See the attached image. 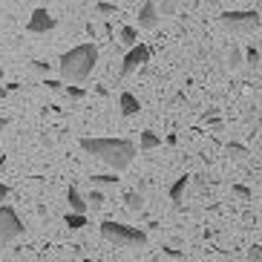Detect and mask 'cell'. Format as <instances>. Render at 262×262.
<instances>
[{"label": "cell", "instance_id": "6da1fadb", "mask_svg": "<svg viewBox=\"0 0 262 262\" xmlns=\"http://www.w3.org/2000/svg\"><path fill=\"white\" fill-rule=\"evenodd\" d=\"M78 144H81L84 153H90L93 159L104 162L107 167L116 170V173L130 167L136 153H139L130 139H90V136H86V139H81Z\"/></svg>", "mask_w": 262, "mask_h": 262}, {"label": "cell", "instance_id": "7a4b0ae2", "mask_svg": "<svg viewBox=\"0 0 262 262\" xmlns=\"http://www.w3.org/2000/svg\"><path fill=\"white\" fill-rule=\"evenodd\" d=\"M95 63H98V47L95 43H78L70 52L61 55L58 61V72L67 84H84L93 75Z\"/></svg>", "mask_w": 262, "mask_h": 262}, {"label": "cell", "instance_id": "3957f363", "mask_svg": "<svg viewBox=\"0 0 262 262\" xmlns=\"http://www.w3.org/2000/svg\"><path fill=\"white\" fill-rule=\"evenodd\" d=\"M101 239L110 242L116 248H147V233L141 228H133V225H124V222H101Z\"/></svg>", "mask_w": 262, "mask_h": 262}, {"label": "cell", "instance_id": "277c9868", "mask_svg": "<svg viewBox=\"0 0 262 262\" xmlns=\"http://www.w3.org/2000/svg\"><path fill=\"white\" fill-rule=\"evenodd\" d=\"M262 24V15L256 9H228L219 15V26L225 32H233V35H248V32H256Z\"/></svg>", "mask_w": 262, "mask_h": 262}, {"label": "cell", "instance_id": "5b68a950", "mask_svg": "<svg viewBox=\"0 0 262 262\" xmlns=\"http://www.w3.org/2000/svg\"><path fill=\"white\" fill-rule=\"evenodd\" d=\"M20 233H24V222H20V216L15 213V208L0 205V245L15 242Z\"/></svg>", "mask_w": 262, "mask_h": 262}, {"label": "cell", "instance_id": "8992f818", "mask_svg": "<svg viewBox=\"0 0 262 262\" xmlns=\"http://www.w3.org/2000/svg\"><path fill=\"white\" fill-rule=\"evenodd\" d=\"M147 61H150V47H147V43L133 47L130 52L124 55V61H121V78H130L133 72H139Z\"/></svg>", "mask_w": 262, "mask_h": 262}, {"label": "cell", "instance_id": "52a82bcc", "mask_svg": "<svg viewBox=\"0 0 262 262\" xmlns=\"http://www.w3.org/2000/svg\"><path fill=\"white\" fill-rule=\"evenodd\" d=\"M55 26H58V20L52 17L49 9H35L32 17H29V24H26V32H32V35H47V32H52Z\"/></svg>", "mask_w": 262, "mask_h": 262}, {"label": "cell", "instance_id": "ba28073f", "mask_svg": "<svg viewBox=\"0 0 262 262\" xmlns=\"http://www.w3.org/2000/svg\"><path fill=\"white\" fill-rule=\"evenodd\" d=\"M159 6H156L153 0H147L139 6V29H156L159 26Z\"/></svg>", "mask_w": 262, "mask_h": 262}, {"label": "cell", "instance_id": "9c48e42d", "mask_svg": "<svg viewBox=\"0 0 262 262\" xmlns=\"http://www.w3.org/2000/svg\"><path fill=\"white\" fill-rule=\"evenodd\" d=\"M118 110H121V116L130 118V116H136V113L141 110V101L136 98L133 93H121L118 95Z\"/></svg>", "mask_w": 262, "mask_h": 262}, {"label": "cell", "instance_id": "30bf717a", "mask_svg": "<svg viewBox=\"0 0 262 262\" xmlns=\"http://www.w3.org/2000/svg\"><path fill=\"white\" fill-rule=\"evenodd\" d=\"M187 185H190V179L187 176H179L176 182H173V185H170V190H167V196H170V202H173V205H182V202H185V193H187Z\"/></svg>", "mask_w": 262, "mask_h": 262}, {"label": "cell", "instance_id": "8fae6325", "mask_svg": "<svg viewBox=\"0 0 262 262\" xmlns=\"http://www.w3.org/2000/svg\"><path fill=\"white\" fill-rule=\"evenodd\" d=\"M67 202H70V210H72V213H84V216H86V210H90V205H86V196H81V190H78V187H70V190H67Z\"/></svg>", "mask_w": 262, "mask_h": 262}, {"label": "cell", "instance_id": "7c38bea8", "mask_svg": "<svg viewBox=\"0 0 262 262\" xmlns=\"http://www.w3.org/2000/svg\"><path fill=\"white\" fill-rule=\"evenodd\" d=\"M139 147L144 150V153H150V150H156V147H162V136L153 133V130H144L139 136Z\"/></svg>", "mask_w": 262, "mask_h": 262}, {"label": "cell", "instance_id": "4fadbf2b", "mask_svg": "<svg viewBox=\"0 0 262 262\" xmlns=\"http://www.w3.org/2000/svg\"><path fill=\"white\" fill-rule=\"evenodd\" d=\"M225 156H228V159H233V162H245L251 153H248L245 144H239V141H228V144H225Z\"/></svg>", "mask_w": 262, "mask_h": 262}, {"label": "cell", "instance_id": "5bb4252c", "mask_svg": "<svg viewBox=\"0 0 262 262\" xmlns=\"http://www.w3.org/2000/svg\"><path fill=\"white\" fill-rule=\"evenodd\" d=\"M90 185L98 190V187H107V185H118V176L116 173H93L90 176Z\"/></svg>", "mask_w": 262, "mask_h": 262}, {"label": "cell", "instance_id": "9a60e30c", "mask_svg": "<svg viewBox=\"0 0 262 262\" xmlns=\"http://www.w3.org/2000/svg\"><path fill=\"white\" fill-rule=\"evenodd\" d=\"M118 38H121L124 47H139V29L136 26H121V32H118Z\"/></svg>", "mask_w": 262, "mask_h": 262}, {"label": "cell", "instance_id": "2e32d148", "mask_svg": "<svg viewBox=\"0 0 262 262\" xmlns=\"http://www.w3.org/2000/svg\"><path fill=\"white\" fill-rule=\"evenodd\" d=\"M124 205H127L130 210H141L144 208V193L141 190H127L124 193Z\"/></svg>", "mask_w": 262, "mask_h": 262}, {"label": "cell", "instance_id": "e0dca14e", "mask_svg": "<svg viewBox=\"0 0 262 262\" xmlns=\"http://www.w3.org/2000/svg\"><path fill=\"white\" fill-rule=\"evenodd\" d=\"M63 222H67V228H70V231H81V228L86 225V216L84 213H72V210H70V213L63 216Z\"/></svg>", "mask_w": 262, "mask_h": 262}, {"label": "cell", "instance_id": "ac0fdd59", "mask_svg": "<svg viewBox=\"0 0 262 262\" xmlns=\"http://www.w3.org/2000/svg\"><path fill=\"white\" fill-rule=\"evenodd\" d=\"M242 63H245V52H242L239 47H231V55H228V67H231V70H239Z\"/></svg>", "mask_w": 262, "mask_h": 262}, {"label": "cell", "instance_id": "d6986e66", "mask_svg": "<svg viewBox=\"0 0 262 262\" xmlns=\"http://www.w3.org/2000/svg\"><path fill=\"white\" fill-rule=\"evenodd\" d=\"M86 205H90L93 210H101V208H104V193L93 187V190H90V196H86Z\"/></svg>", "mask_w": 262, "mask_h": 262}, {"label": "cell", "instance_id": "ffe728a7", "mask_svg": "<svg viewBox=\"0 0 262 262\" xmlns=\"http://www.w3.org/2000/svg\"><path fill=\"white\" fill-rule=\"evenodd\" d=\"M176 9H179V0H162L159 15H162V17H170V15H176Z\"/></svg>", "mask_w": 262, "mask_h": 262}, {"label": "cell", "instance_id": "44dd1931", "mask_svg": "<svg viewBox=\"0 0 262 262\" xmlns=\"http://www.w3.org/2000/svg\"><path fill=\"white\" fill-rule=\"evenodd\" d=\"M231 193L236 196V199H242V202H251V199H254L251 187H245V185H233V187H231Z\"/></svg>", "mask_w": 262, "mask_h": 262}, {"label": "cell", "instance_id": "7402d4cb", "mask_svg": "<svg viewBox=\"0 0 262 262\" xmlns=\"http://www.w3.org/2000/svg\"><path fill=\"white\" fill-rule=\"evenodd\" d=\"M245 262H262V245H251L248 248V254H245Z\"/></svg>", "mask_w": 262, "mask_h": 262}, {"label": "cell", "instance_id": "603a6c76", "mask_svg": "<svg viewBox=\"0 0 262 262\" xmlns=\"http://www.w3.org/2000/svg\"><path fill=\"white\" fill-rule=\"evenodd\" d=\"M63 93H67V98H72V101H81V98L86 95V90H84V86H75V84H72V86H67Z\"/></svg>", "mask_w": 262, "mask_h": 262}, {"label": "cell", "instance_id": "cb8c5ba5", "mask_svg": "<svg viewBox=\"0 0 262 262\" xmlns=\"http://www.w3.org/2000/svg\"><path fill=\"white\" fill-rule=\"evenodd\" d=\"M245 63H248V67H256V63H259V49H256V47H248L245 49Z\"/></svg>", "mask_w": 262, "mask_h": 262}, {"label": "cell", "instance_id": "d4e9b609", "mask_svg": "<svg viewBox=\"0 0 262 262\" xmlns=\"http://www.w3.org/2000/svg\"><path fill=\"white\" fill-rule=\"evenodd\" d=\"M32 70L40 72V75H49V63H43V61H32Z\"/></svg>", "mask_w": 262, "mask_h": 262}, {"label": "cell", "instance_id": "484cf974", "mask_svg": "<svg viewBox=\"0 0 262 262\" xmlns=\"http://www.w3.org/2000/svg\"><path fill=\"white\" fill-rule=\"evenodd\" d=\"M98 12L101 15H116V6L113 3H98Z\"/></svg>", "mask_w": 262, "mask_h": 262}, {"label": "cell", "instance_id": "4316f807", "mask_svg": "<svg viewBox=\"0 0 262 262\" xmlns=\"http://www.w3.org/2000/svg\"><path fill=\"white\" fill-rule=\"evenodd\" d=\"M162 254L170 259H182V251H176V248H162Z\"/></svg>", "mask_w": 262, "mask_h": 262}, {"label": "cell", "instance_id": "83f0119b", "mask_svg": "<svg viewBox=\"0 0 262 262\" xmlns=\"http://www.w3.org/2000/svg\"><path fill=\"white\" fill-rule=\"evenodd\" d=\"M6 199H9V185H3V182H0V205H3Z\"/></svg>", "mask_w": 262, "mask_h": 262}, {"label": "cell", "instance_id": "f1b7e54d", "mask_svg": "<svg viewBox=\"0 0 262 262\" xmlns=\"http://www.w3.org/2000/svg\"><path fill=\"white\" fill-rule=\"evenodd\" d=\"M0 81H3V67H0Z\"/></svg>", "mask_w": 262, "mask_h": 262}, {"label": "cell", "instance_id": "f546056e", "mask_svg": "<svg viewBox=\"0 0 262 262\" xmlns=\"http://www.w3.org/2000/svg\"><path fill=\"white\" fill-rule=\"evenodd\" d=\"M150 262H162V259H150Z\"/></svg>", "mask_w": 262, "mask_h": 262}]
</instances>
